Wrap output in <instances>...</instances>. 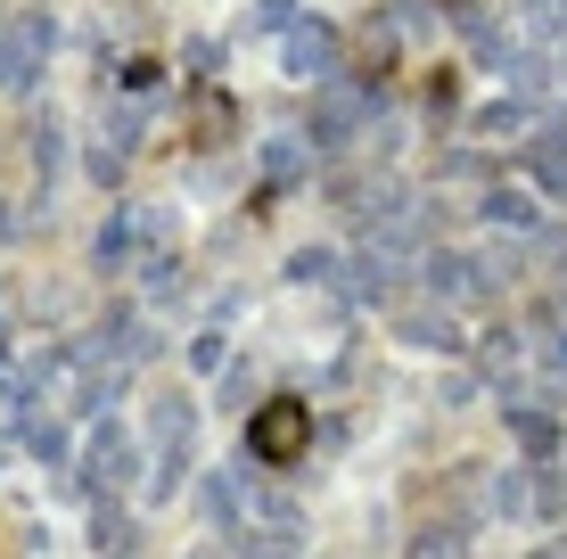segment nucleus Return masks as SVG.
Here are the masks:
<instances>
[{
	"instance_id": "obj_1",
	"label": "nucleus",
	"mask_w": 567,
	"mask_h": 559,
	"mask_svg": "<svg viewBox=\"0 0 567 559\" xmlns=\"http://www.w3.org/2000/svg\"><path fill=\"white\" fill-rule=\"evenodd\" d=\"M297 436H305V420L288 412V403H280V412H264V420H256V445H264L271 460H288V453H297Z\"/></svg>"
}]
</instances>
